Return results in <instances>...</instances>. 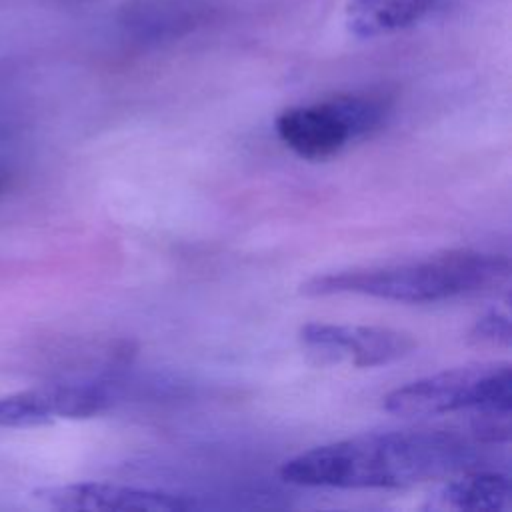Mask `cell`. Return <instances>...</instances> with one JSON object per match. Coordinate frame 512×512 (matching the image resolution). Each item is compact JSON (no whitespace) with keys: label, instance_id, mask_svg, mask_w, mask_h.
<instances>
[{"label":"cell","instance_id":"cell-1","mask_svg":"<svg viewBox=\"0 0 512 512\" xmlns=\"http://www.w3.org/2000/svg\"><path fill=\"white\" fill-rule=\"evenodd\" d=\"M474 458L456 432L388 430L314 446L286 460L280 476L304 488H406L466 472Z\"/></svg>","mask_w":512,"mask_h":512},{"label":"cell","instance_id":"cell-2","mask_svg":"<svg viewBox=\"0 0 512 512\" xmlns=\"http://www.w3.org/2000/svg\"><path fill=\"white\" fill-rule=\"evenodd\" d=\"M508 258L450 250L382 266L318 274L300 286L306 296L360 294L390 302L428 304L490 290L508 278Z\"/></svg>","mask_w":512,"mask_h":512},{"label":"cell","instance_id":"cell-3","mask_svg":"<svg viewBox=\"0 0 512 512\" xmlns=\"http://www.w3.org/2000/svg\"><path fill=\"white\" fill-rule=\"evenodd\" d=\"M396 416H440L476 410L482 416H510L512 372L506 362L472 364L406 382L382 398Z\"/></svg>","mask_w":512,"mask_h":512},{"label":"cell","instance_id":"cell-4","mask_svg":"<svg viewBox=\"0 0 512 512\" xmlns=\"http://www.w3.org/2000/svg\"><path fill=\"white\" fill-rule=\"evenodd\" d=\"M386 116V104L366 94H340L322 102L292 106L278 114V138L304 160H326L348 142L364 138Z\"/></svg>","mask_w":512,"mask_h":512},{"label":"cell","instance_id":"cell-5","mask_svg":"<svg viewBox=\"0 0 512 512\" xmlns=\"http://www.w3.org/2000/svg\"><path fill=\"white\" fill-rule=\"evenodd\" d=\"M302 350L324 366L350 364L374 368L392 364L414 350V338L386 326L310 322L298 332Z\"/></svg>","mask_w":512,"mask_h":512},{"label":"cell","instance_id":"cell-6","mask_svg":"<svg viewBox=\"0 0 512 512\" xmlns=\"http://www.w3.org/2000/svg\"><path fill=\"white\" fill-rule=\"evenodd\" d=\"M32 496L54 510H194L200 504L184 494L114 482H74L36 488Z\"/></svg>","mask_w":512,"mask_h":512},{"label":"cell","instance_id":"cell-7","mask_svg":"<svg viewBox=\"0 0 512 512\" xmlns=\"http://www.w3.org/2000/svg\"><path fill=\"white\" fill-rule=\"evenodd\" d=\"M84 414V394L70 382H50L0 398V428H32L56 418L78 420Z\"/></svg>","mask_w":512,"mask_h":512},{"label":"cell","instance_id":"cell-8","mask_svg":"<svg viewBox=\"0 0 512 512\" xmlns=\"http://www.w3.org/2000/svg\"><path fill=\"white\" fill-rule=\"evenodd\" d=\"M204 12L200 0H128L118 20L124 32L140 42H164L194 30Z\"/></svg>","mask_w":512,"mask_h":512},{"label":"cell","instance_id":"cell-9","mask_svg":"<svg viewBox=\"0 0 512 512\" xmlns=\"http://www.w3.org/2000/svg\"><path fill=\"white\" fill-rule=\"evenodd\" d=\"M438 0H350L346 26L356 38H376L420 22Z\"/></svg>","mask_w":512,"mask_h":512},{"label":"cell","instance_id":"cell-10","mask_svg":"<svg viewBox=\"0 0 512 512\" xmlns=\"http://www.w3.org/2000/svg\"><path fill=\"white\" fill-rule=\"evenodd\" d=\"M510 478L502 472H464L446 482L434 498V508L496 512L510 504Z\"/></svg>","mask_w":512,"mask_h":512},{"label":"cell","instance_id":"cell-11","mask_svg":"<svg viewBox=\"0 0 512 512\" xmlns=\"http://www.w3.org/2000/svg\"><path fill=\"white\" fill-rule=\"evenodd\" d=\"M472 336L480 342L496 344V346H510L512 330H510V318L502 312H488L482 318L476 320L472 328Z\"/></svg>","mask_w":512,"mask_h":512},{"label":"cell","instance_id":"cell-12","mask_svg":"<svg viewBox=\"0 0 512 512\" xmlns=\"http://www.w3.org/2000/svg\"><path fill=\"white\" fill-rule=\"evenodd\" d=\"M58 4H82V2H88V0H56Z\"/></svg>","mask_w":512,"mask_h":512},{"label":"cell","instance_id":"cell-13","mask_svg":"<svg viewBox=\"0 0 512 512\" xmlns=\"http://www.w3.org/2000/svg\"><path fill=\"white\" fill-rule=\"evenodd\" d=\"M4 186H6V180H4V176H2V174H0V192H2V190H4Z\"/></svg>","mask_w":512,"mask_h":512}]
</instances>
